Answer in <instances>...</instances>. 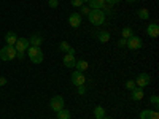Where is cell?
I'll use <instances>...</instances> for the list:
<instances>
[{"instance_id":"obj_1","label":"cell","mask_w":159,"mask_h":119,"mask_svg":"<svg viewBox=\"0 0 159 119\" xmlns=\"http://www.w3.org/2000/svg\"><path fill=\"white\" fill-rule=\"evenodd\" d=\"M88 18L92 25H102L105 22V15L102 13V10H91Z\"/></svg>"},{"instance_id":"obj_2","label":"cell","mask_w":159,"mask_h":119,"mask_svg":"<svg viewBox=\"0 0 159 119\" xmlns=\"http://www.w3.org/2000/svg\"><path fill=\"white\" fill-rule=\"evenodd\" d=\"M27 54H29V59L34 64H42L43 62V52H42V49H40V46H29Z\"/></svg>"},{"instance_id":"obj_3","label":"cell","mask_w":159,"mask_h":119,"mask_svg":"<svg viewBox=\"0 0 159 119\" xmlns=\"http://www.w3.org/2000/svg\"><path fill=\"white\" fill-rule=\"evenodd\" d=\"M16 57V49H15V46H5V48H2L0 49V59L2 60H13Z\"/></svg>"},{"instance_id":"obj_4","label":"cell","mask_w":159,"mask_h":119,"mask_svg":"<svg viewBox=\"0 0 159 119\" xmlns=\"http://www.w3.org/2000/svg\"><path fill=\"white\" fill-rule=\"evenodd\" d=\"M64 105H65V102H64V97L62 95H54L51 99V102H49V107H51V110L52 111H61L62 108H64Z\"/></svg>"},{"instance_id":"obj_5","label":"cell","mask_w":159,"mask_h":119,"mask_svg":"<svg viewBox=\"0 0 159 119\" xmlns=\"http://www.w3.org/2000/svg\"><path fill=\"white\" fill-rule=\"evenodd\" d=\"M126 46L130 49V51H139L142 48V40L137 37V35H132L130 38L126 40Z\"/></svg>"},{"instance_id":"obj_6","label":"cell","mask_w":159,"mask_h":119,"mask_svg":"<svg viewBox=\"0 0 159 119\" xmlns=\"http://www.w3.org/2000/svg\"><path fill=\"white\" fill-rule=\"evenodd\" d=\"M150 83H151V76H150L148 73H140V75L137 76V79H135V84H137V87H140V89L150 86Z\"/></svg>"},{"instance_id":"obj_7","label":"cell","mask_w":159,"mask_h":119,"mask_svg":"<svg viewBox=\"0 0 159 119\" xmlns=\"http://www.w3.org/2000/svg\"><path fill=\"white\" fill-rule=\"evenodd\" d=\"M72 83H73V86H84L86 84V76L83 75V72H78V70H75L73 73H72Z\"/></svg>"},{"instance_id":"obj_8","label":"cell","mask_w":159,"mask_h":119,"mask_svg":"<svg viewBox=\"0 0 159 119\" xmlns=\"http://www.w3.org/2000/svg\"><path fill=\"white\" fill-rule=\"evenodd\" d=\"M29 46H30V43H29L27 38H18V42L15 45V49H16V52H24Z\"/></svg>"},{"instance_id":"obj_9","label":"cell","mask_w":159,"mask_h":119,"mask_svg":"<svg viewBox=\"0 0 159 119\" xmlns=\"http://www.w3.org/2000/svg\"><path fill=\"white\" fill-rule=\"evenodd\" d=\"M69 24L72 25L73 29H78L80 25H81V15H78V13H72L69 16Z\"/></svg>"},{"instance_id":"obj_10","label":"cell","mask_w":159,"mask_h":119,"mask_svg":"<svg viewBox=\"0 0 159 119\" xmlns=\"http://www.w3.org/2000/svg\"><path fill=\"white\" fill-rule=\"evenodd\" d=\"M147 33L151 37V38H157L159 37V25L156 22H151L148 27H147Z\"/></svg>"},{"instance_id":"obj_11","label":"cell","mask_w":159,"mask_h":119,"mask_svg":"<svg viewBox=\"0 0 159 119\" xmlns=\"http://www.w3.org/2000/svg\"><path fill=\"white\" fill-rule=\"evenodd\" d=\"M140 119H159V113H157V110H154V111L145 110L140 113Z\"/></svg>"},{"instance_id":"obj_12","label":"cell","mask_w":159,"mask_h":119,"mask_svg":"<svg viewBox=\"0 0 159 119\" xmlns=\"http://www.w3.org/2000/svg\"><path fill=\"white\" fill-rule=\"evenodd\" d=\"M75 64H76V59H75L73 54H65V56H64V65H65L67 68H73Z\"/></svg>"},{"instance_id":"obj_13","label":"cell","mask_w":159,"mask_h":119,"mask_svg":"<svg viewBox=\"0 0 159 119\" xmlns=\"http://www.w3.org/2000/svg\"><path fill=\"white\" fill-rule=\"evenodd\" d=\"M5 42H7L8 46H15L16 42H18V35H16L15 32H8V33L5 35Z\"/></svg>"},{"instance_id":"obj_14","label":"cell","mask_w":159,"mask_h":119,"mask_svg":"<svg viewBox=\"0 0 159 119\" xmlns=\"http://www.w3.org/2000/svg\"><path fill=\"white\" fill-rule=\"evenodd\" d=\"M88 3L92 10H102V7L105 5V0H88Z\"/></svg>"},{"instance_id":"obj_15","label":"cell","mask_w":159,"mask_h":119,"mask_svg":"<svg viewBox=\"0 0 159 119\" xmlns=\"http://www.w3.org/2000/svg\"><path fill=\"white\" fill-rule=\"evenodd\" d=\"M59 49H61V51H64V52H67V54H73V56H75V49H73L67 42H61Z\"/></svg>"},{"instance_id":"obj_16","label":"cell","mask_w":159,"mask_h":119,"mask_svg":"<svg viewBox=\"0 0 159 119\" xmlns=\"http://www.w3.org/2000/svg\"><path fill=\"white\" fill-rule=\"evenodd\" d=\"M132 92V100H135V102H139V100H142L143 99V89H140V87H135L134 90H130Z\"/></svg>"},{"instance_id":"obj_17","label":"cell","mask_w":159,"mask_h":119,"mask_svg":"<svg viewBox=\"0 0 159 119\" xmlns=\"http://www.w3.org/2000/svg\"><path fill=\"white\" fill-rule=\"evenodd\" d=\"M29 43L32 45V46H40L43 43V38H42V35H38V33H35V35H32L30 37V40H29Z\"/></svg>"},{"instance_id":"obj_18","label":"cell","mask_w":159,"mask_h":119,"mask_svg":"<svg viewBox=\"0 0 159 119\" xmlns=\"http://www.w3.org/2000/svg\"><path fill=\"white\" fill-rule=\"evenodd\" d=\"M97 38H99V42H100V43H107V42H110L111 35H110L107 30H102V32H99Z\"/></svg>"},{"instance_id":"obj_19","label":"cell","mask_w":159,"mask_h":119,"mask_svg":"<svg viewBox=\"0 0 159 119\" xmlns=\"http://www.w3.org/2000/svg\"><path fill=\"white\" fill-rule=\"evenodd\" d=\"M88 67H89V64H88L86 60H76V64H75V68H76L78 72H86Z\"/></svg>"},{"instance_id":"obj_20","label":"cell","mask_w":159,"mask_h":119,"mask_svg":"<svg viewBox=\"0 0 159 119\" xmlns=\"http://www.w3.org/2000/svg\"><path fill=\"white\" fill-rule=\"evenodd\" d=\"M137 16L140 18V19H150V11L147 10V8H140V10H137Z\"/></svg>"},{"instance_id":"obj_21","label":"cell","mask_w":159,"mask_h":119,"mask_svg":"<svg viewBox=\"0 0 159 119\" xmlns=\"http://www.w3.org/2000/svg\"><path fill=\"white\" fill-rule=\"evenodd\" d=\"M56 114H57V119H70V117H72L70 111H69V110H65V108H62V110L57 111Z\"/></svg>"},{"instance_id":"obj_22","label":"cell","mask_w":159,"mask_h":119,"mask_svg":"<svg viewBox=\"0 0 159 119\" xmlns=\"http://www.w3.org/2000/svg\"><path fill=\"white\" fill-rule=\"evenodd\" d=\"M105 116V110L102 108V107H96V110H94V117L96 119H102Z\"/></svg>"},{"instance_id":"obj_23","label":"cell","mask_w":159,"mask_h":119,"mask_svg":"<svg viewBox=\"0 0 159 119\" xmlns=\"http://www.w3.org/2000/svg\"><path fill=\"white\" fill-rule=\"evenodd\" d=\"M132 35H134V32H132V29H130V27H124V29H123V38H124V40L130 38Z\"/></svg>"},{"instance_id":"obj_24","label":"cell","mask_w":159,"mask_h":119,"mask_svg":"<svg viewBox=\"0 0 159 119\" xmlns=\"http://www.w3.org/2000/svg\"><path fill=\"white\" fill-rule=\"evenodd\" d=\"M124 87H126L127 90H134V89L137 87V84H135V81H134V79H129V81L124 84Z\"/></svg>"},{"instance_id":"obj_25","label":"cell","mask_w":159,"mask_h":119,"mask_svg":"<svg viewBox=\"0 0 159 119\" xmlns=\"http://www.w3.org/2000/svg\"><path fill=\"white\" fill-rule=\"evenodd\" d=\"M102 13H103V15H111V13H113V7L111 5H108V3H105L103 7H102Z\"/></svg>"},{"instance_id":"obj_26","label":"cell","mask_w":159,"mask_h":119,"mask_svg":"<svg viewBox=\"0 0 159 119\" xmlns=\"http://www.w3.org/2000/svg\"><path fill=\"white\" fill-rule=\"evenodd\" d=\"M70 3H72L73 7H76V8H81L83 3H84V0H70Z\"/></svg>"},{"instance_id":"obj_27","label":"cell","mask_w":159,"mask_h":119,"mask_svg":"<svg viewBox=\"0 0 159 119\" xmlns=\"http://www.w3.org/2000/svg\"><path fill=\"white\" fill-rule=\"evenodd\" d=\"M150 100H151V103H153L154 110H157V107H159V97H157V95H153Z\"/></svg>"},{"instance_id":"obj_28","label":"cell","mask_w":159,"mask_h":119,"mask_svg":"<svg viewBox=\"0 0 159 119\" xmlns=\"http://www.w3.org/2000/svg\"><path fill=\"white\" fill-rule=\"evenodd\" d=\"M48 5H49L51 8H57L59 2H57V0H48Z\"/></svg>"},{"instance_id":"obj_29","label":"cell","mask_w":159,"mask_h":119,"mask_svg":"<svg viewBox=\"0 0 159 119\" xmlns=\"http://www.w3.org/2000/svg\"><path fill=\"white\" fill-rule=\"evenodd\" d=\"M119 2H121V0H105V3H108V5H116V3H119Z\"/></svg>"},{"instance_id":"obj_30","label":"cell","mask_w":159,"mask_h":119,"mask_svg":"<svg viewBox=\"0 0 159 119\" xmlns=\"http://www.w3.org/2000/svg\"><path fill=\"white\" fill-rule=\"evenodd\" d=\"M89 11H91V10H89V8H86L84 5L81 7V15H89Z\"/></svg>"},{"instance_id":"obj_31","label":"cell","mask_w":159,"mask_h":119,"mask_svg":"<svg viewBox=\"0 0 159 119\" xmlns=\"http://www.w3.org/2000/svg\"><path fill=\"white\" fill-rule=\"evenodd\" d=\"M118 46H119V48H124V46H126V40H124V38H121V40L118 42Z\"/></svg>"},{"instance_id":"obj_32","label":"cell","mask_w":159,"mask_h":119,"mask_svg":"<svg viewBox=\"0 0 159 119\" xmlns=\"http://www.w3.org/2000/svg\"><path fill=\"white\" fill-rule=\"evenodd\" d=\"M7 84V78H0V86H5Z\"/></svg>"},{"instance_id":"obj_33","label":"cell","mask_w":159,"mask_h":119,"mask_svg":"<svg viewBox=\"0 0 159 119\" xmlns=\"http://www.w3.org/2000/svg\"><path fill=\"white\" fill-rule=\"evenodd\" d=\"M78 92L80 94H84V86H78Z\"/></svg>"},{"instance_id":"obj_34","label":"cell","mask_w":159,"mask_h":119,"mask_svg":"<svg viewBox=\"0 0 159 119\" xmlns=\"http://www.w3.org/2000/svg\"><path fill=\"white\" fill-rule=\"evenodd\" d=\"M102 119H111V117H108V116H107V114H105V116H103V117H102Z\"/></svg>"},{"instance_id":"obj_35","label":"cell","mask_w":159,"mask_h":119,"mask_svg":"<svg viewBox=\"0 0 159 119\" xmlns=\"http://www.w3.org/2000/svg\"><path fill=\"white\" fill-rule=\"evenodd\" d=\"M127 2H129V3H132V2H135V0H127Z\"/></svg>"},{"instance_id":"obj_36","label":"cell","mask_w":159,"mask_h":119,"mask_svg":"<svg viewBox=\"0 0 159 119\" xmlns=\"http://www.w3.org/2000/svg\"><path fill=\"white\" fill-rule=\"evenodd\" d=\"M84 2H86V0H84Z\"/></svg>"}]
</instances>
